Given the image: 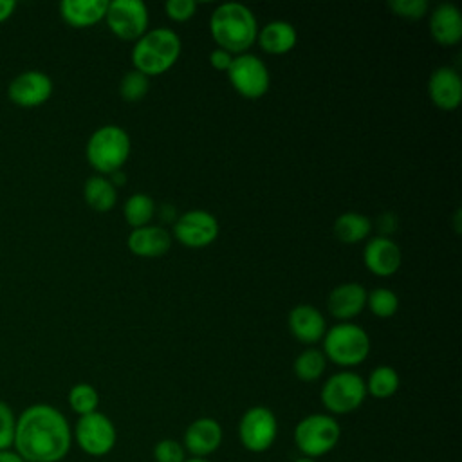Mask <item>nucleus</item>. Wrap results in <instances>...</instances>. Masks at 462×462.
<instances>
[{
    "instance_id": "f3484780",
    "label": "nucleus",
    "mask_w": 462,
    "mask_h": 462,
    "mask_svg": "<svg viewBox=\"0 0 462 462\" xmlns=\"http://www.w3.org/2000/svg\"><path fill=\"white\" fill-rule=\"evenodd\" d=\"M289 328L298 341L312 345L323 339L327 332V323L316 307L301 303L289 312Z\"/></svg>"
},
{
    "instance_id": "4468645a",
    "label": "nucleus",
    "mask_w": 462,
    "mask_h": 462,
    "mask_svg": "<svg viewBox=\"0 0 462 462\" xmlns=\"http://www.w3.org/2000/svg\"><path fill=\"white\" fill-rule=\"evenodd\" d=\"M224 440V431L218 420L211 417L195 419L182 435V446L186 453L195 458H208L213 455Z\"/></svg>"
},
{
    "instance_id": "b1692460",
    "label": "nucleus",
    "mask_w": 462,
    "mask_h": 462,
    "mask_svg": "<svg viewBox=\"0 0 462 462\" xmlns=\"http://www.w3.org/2000/svg\"><path fill=\"white\" fill-rule=\"evenodd\" d=\"M372 231V222L366 215L346 211L341 213L334 222V235L343 244H357L365 240Z\"/></svg>"
},
{
    "instance_id": "c85d7f7f",
    "label": "nucleus",
    "mask_w": 462,
    "mask_h": 462,
    "mask_svg": "<svg viewBox=\"0 0 462 462\" xmlns=\"http://www.w3.org/2000/svg\"><path fill=\"white\" fill-rule=\"evenodd\" d=\"M366 307L377 318H392L399 309V298L393 291L379 287L366 292Z\"/></svg>"
},
{
    "instance_id": "393cba45",
    "label": "nucleus",
    "mask_w": 462,
    "mask_h": 462,
    "mask_svg": "<svg viewBox=\"0 0 462 462\" xmlns=\"http://www.w3.org/2000/svg\"><path fill=\"white\" fill-rule=\"evenodd\" d=\"M401 379L395 368L388 365H381L374 368L368 375V381H365L366 386V395L370 393L375 399H388L399 390Z\"/></svg>"
},
{
    "instance_id": "a211bd4d",
    "label": "nucleus",
    "mask_w": 462,
    "mask_h": 462,
    "mask_svg": "<svg viewBox=\"0 0 462 462\" xmlns=\"http://www.w3.org/2000/svg\"><path fill=\"white\" fill-rule=\"evenodd\" d=\"M328 310L339 321H348L366 307V291L361 283L348 282L332 289L328 294Z\"/></svg>"
},
{
    "instance_id": "6ab92c4d",
    "label": "nucleus",
    "mask_w": 462,
    "mask_h": 462,
    "mask_svg": "<svg viewBox=\"0 0 462 462\" xmlns=\"http://www.w3.org/2000/svg\"><path fill=\"white\" fill-rule=\"evenodd\" d=\"M430 34L444 47L457 45L462 38V14L453 4H440L430 14Z\"/></svg>"
},
{
    "instance_id": "2f4dec72",
    "label": "nucleus",
    "mask_w": 462,
    "mask_h": 462,
    "mask_svg": "<svg viewBox=\"0 0 462 462\" xmlns=\"http://www.w3.org/2000/svg\"><path fill=\"white\" fill-rule=\"evenodd\" d=\"M16 430V415L13 408L0 399V451L13 449Z\"/></svg>"
},
{
    "instance_id": "412c9836",
    "label": "nucleus",
    "mask_w": 462,
    "mask_h": 462,
    "mask_svg": "<svg viewBox=\"0 0 462 462\" xmlns=\"http://www.w3.org/2000/svg\"><path fill=\"white\" fill-rule=\"evenodd\" d=\"M106 0H63L60 14L70 27H90L105 20Z\"/></svg>"
},
{
    "instance_id": "aec40b11",
    "label": "nucleus",
    "mask_w": 462,
    "mask_h": 462,
    "mask_svg": "<svg viewBox=\"0 0 462 462\" xmlns=\"http://www.w3.org/2000/svg\"><path fill=\"white\" fill-rule=\"evenodd\" d=\"M126 245L135 256L157 258V256H162L170 249L171 235L161 226H150L148 224L144 227L134 229L128 235Z\"/></svg>"
},
{
    "instance_id": "39448f33",
    "label": "nucleus",
    "mask_w": 462,
    "mask_h": 462,
    "mask_svg": "<svg viewBox=\"0 0 462 462\" xmlns=\"http://www.w3.org/2000/svg\"><path fill=\"white\" fill-rule=\"evenodd\" d=\"M370 352V337L363 327L341 321L328 328L323 336V354L339 366L361 365Z\"/></svg>"
},
{
    "instance_id": "0eeeda50",
    "label": "nucleus",
    "mask_w": 462,
    "mask_h": 462,
    "mask_svg": "<svg viewBox=\"0 0 462 462\" xmlns=\"http://www.w3.org/2000/svg\"><path fill=\"white\" fill-rule=\"evenodd\" d=\"M319 397L328 415H346L365 402L366 386L359 374L345 370L330 375L323 383Z\"/></svg>"
},
{
    "instance_id": "f03ea898",
    "label": "nucleus",
    "mask_w": 462,
    "mask_h": 462,
    "mask_svg": "<svg viewBox=\"0 0 462 462\" xmlns=\"http://www.w3.org/2000/svg\"><path fill=\"white\" fill-rule=\"evenodd\" d=\"M209 32L218 49L238 56L256 42L258 23L249 7L236 2H227L211 13Z\"/></svg>"
},
{
    "instance_id": "4c0bfd02",
    "label": "nucleus",
    "mask_w": 462,
    "mask_h": 462,
    "mask_svg": "<svg viewBox=\"0 0 462 462\" xmlns=\"http://www.w3.org/2000/svg\"><path fill=\"white\" fill-rule=\"evenodd\" d=\"M0 462H25L14 449H2Z\"/></svg>"
},
{
    "instance_id": "2eb2a0df",
    "label": "nucleus",
    "mask_w": 462,
    "mask_h": 462,
    "mask_svg": "<svg viewBox=\"0 0 462 462\" xmlns=\"http://www.w3.org/2000/svg\"><path fill=\"white\" fill-rule=\"evenodd\" d=\"M363 260L372 274L386 278L399 271L402 253L401 247L390 236H375L365 245Z\"/></svg>"
},
{
    "instance_id": "6e6552de",
    "label": "nucleus",
    "mask_w": 462,
    "mask_h": 462,
    "mask_svg": "<svg viewBox=\"0 0 462 462\" xmlns=\"http://www.w3.org/2000/svg\"><path fill=\"white\" fill-rule=\"evenodd\" d=\"M72 439L83 453L90 457H105L114 449L117 442V431L114 422L105 413L94 411L81 415L76 420Z\"/></svg>"
},
{
    "instance_id": "1a4fd4ad",
    "label": "nucleus",
    "mask_w": 462,
    "mask_h": 462,
    "mask_svg": "<svg viewBox=\"0 0 462 462\" xmlns=\"http://www.w3.org/2000/svg\"><path fill=\"white\" fill-rule=\"evenodd\" d=\"M278 435V420L267 406L247 408L238 420V440L251 453L267 451Z\"/></svg>"
},
{
    "instance_id": "f257e3e1",
    "label": "nucleus",
    "mask_w": 462,
    "mask_h": 462,
    "mask_svg": "<svg viewBox=\"0 0 462 462\" xmlns=\"http://www.w3.org/2000/svg\"><path fill=\"white\" fill-rule=\"evenodd\" d=\"M72 446V428L54 406L38 402L16 417L13 449L25 462H61Z\"/></svg>"
},
{
    "instance_id": "423d86ee",
    "label": "nucleus",
    "mask_w": 462,
    "mask_h": 462,
    "mask_svg": "<svg viewBox=\"0 0 462 462\" xmlns=\"http://www.w3.org/2000/svg\"><path fill=\"white\" fill-rule=\"evenodd\" d=\"M341 439L339 422L328 413L305 415L294 426V444L301 457L319 458L330 453Z\"/></svg>"
},
{
    "instance_id": "7c9ffc66",
    "label": "nucleus",
    "mask_w": 462,
    "mask_h": 462,
    "mask_svg": "<svg viewBox=\"0 0 462 462\" xmlns=\"http://www.w3.org/2000/svg\"><path fill=\"white\" fill-rule=\"evenodd\" d=\"M152 455H153L155 462H184L188 458L182 442H179L175 439L159 440L153 446Z\"/></svg>"
},
{
    "instance_id": "ea45409f",
    "label": "nucleus",
    "mask_w": 462,
    "mask_h": 462,
    "mask_svg": "<svg viewBox=\"0 0 462 462\" xmlns=\"http://www.w3.org/2000/svg\"><path fill=\"white\" fill-rule=\"evenodd\" d=\"M184 462H209L208 458H195V457H188Z\"/></svg>"
},
{
    "instance_id": "4be33fe9",
    "label": "nucleus",
    "mask_w": 462,
    "mask_h": 462,
    "mask_svg": "<svg viewBox=\"0 0 462 462\" xmlns=\"http://www.w3.org/2000/svg\"><path fill=\"white\" fill-rule=\"evenodd\" d=\"M260 47L269 54H285L294 49L298 42V32L292 23L283 20H274L265 23L256 36Z\"/></svg>"
},
{
    "instance_id": "72a5a7b5",
    "label": "nucleus",
    "mask_w": 462,
    "mask_h": 462,
    "mask_svg": "<svg viewBox=\"0 0 462 462\" xmlns=\"http://www.w3.org/2000/svg\"><path fill=\"white\" fill-rule=\"evenodd\" d=\"M164 11H166L168 18H171L173 22H186V20L193 18V14L197 11V2L195 0H168L164 4Z\"/></svg>"
},
{
    "instance_id": "58836bf2",
    "label": "nucleus",
    "mask_w": 462,
    "mask_h": 462,
    "mask_svg": "<svg viewBox=\"0 0 462 462\" xmlns=\"http://www.w3.org/2000/svg\"><path fill=\"white\" fill-rule=\"evenodd\" d=\"M110 182H112V186L114 188H119V186H123L125 182H126V177H125V173L119 170V171H114L112 175H110V179H108Z\"/></svg>"
},
{
    "instance_id": "c9c22d12",
    "label": "nucleus",
    "mask_w": 462,
    "mask_h": 462,
    "mask_svg": "<svg viewBox=\"0 0 462 462\" xmlns=\"http://www.w3.org/2000/svg\"><path fill=\"white\" fill-rule=\"evenodd\" d=\"M379 229H381V236H386L388 233H393L395 227H397V218L393 213H384L379 217V222H377Z\"/></svg>"
},
{
    "instance_id": "9b49d317",
    "label": "nucleus",
    "mask_w": 462,
    "mask_h": 462,
    "mask_svg": "<svg viewBox=\"0 0 462 462\" xmlns=\"http://www.w3.org/2000/svg\"><path fill=\"white\" fill-rule=\"evenodd\" d=\"M105 22L117 38L137 42L148 29V7L141 0H112Z\"/></svg>"
},
{
    "instance_id": "ddd939ff",
    "label": "nucleus",
    "mask_w": 462,
    "mask_h": 462,
    "mask_svg": "<svg viewBox=\"0 0 462 462\" xmlns=\"http://www.w3.org/2000/svg\"><path fill=\"white\" fill-rule=\"evenodd\" d=\"M52 79L42 70H25L14 76L7 87V96L16 106L34 108L52 96Z\"/></svg>"
},
{
    "instance_id": "9d476101",
    "label": "nucleus",
    "mask_w": 462,
    "mask_h": 462,
    "mask_svg": "<svg viewBox=\"0 0 462 462\" xmlns=\"http://www.w3.org/2000/svg\"><path fill=\"white\" fill-rule=\"evenodd\" d=\"M227 78L233 88L247 99H258L265 96L271 85V76L265 63L249 52L233 58L231 67L227 69Z\"/></svg>"
},
{
    "instance_id": "473e14b6",
    "label": "nucleus",
    "mask_w": 462,
    "mask_h": 462,
    "mask_svg": "<svg viewBox=\"0 0 462 462\" xmlns=\"http://www.w3.org/2000/svg\"><path fill=\"white\" fill-rule=\"evenodd\" d=\"M388 7L401 18L406 20H420L428 9V0H392L388 2Z\"/></svg>"
},
{
    "instance_id": "7ed1b4c3",
    "label": "nucleus",
    "mask_w": 462,
    "mask_h": 462,
    "mask_svg": "<svg viewBox=\"0 0 462 462\" xmlns=\"http://www.w3.org/2000/svg\"><path fill=\"white\" fill-rule=\"evenodd\" d=\"M180 38L168 27L146 31L132 49L134 70L146 78L159 76L170 70L180 56Z\"/></svg>"
},
{
    "instance_id": "e433bc0d",
    "label": "nucleus",
    "mask_w": 462,
    "mask_h": 462,
    "mask_svg": "<svg viewBox=\"0 0 462 462\" xmlns=\"http://www.w3.org/2000/svg\"><path fill=\"white\" fill-rule=\"evenodd\" d=\"M14 9H16V2L14 0H0V23L5 22L7 18H11Z\"/></svg>"
},
{
    "instance_id": "c756f323",
    "label": "nucleus",
    "mask_w": 462,
    "mask_h": 462,
    "mask_svg": "<svg viewBox=\"0 0 462 462\" xmlns=\"http://www.w3.org/2000/svg\"><path fill=\"white\" fill-rule=\"evenodd\" d=\"M148 88H150V81L139 70H128L119 83V94L128 103H135L143 99L148 94Z\"/></svg>"
},
{
    "instance_id": "dca6fc26",
    "label": "nucleus",
    "mask_w": 462,
    "mask_h": 462,
    "mask_svg": "<svg viewBox=\"0 0 462 462\" xmlns=\"http://www.w3.org/2000/svg\"><path fill=\"white\" fill-rule=\"evenodd\" d=\"M428 94L440 110H455L462 101V79L451 67H439L428 79Z\"/></svg>"
},
{
    "instance_id": "bb28decb",
    "label": "nucleus",
    "mask_w": 462,
    "mask_h": 462,
    "mask_svg": "<svg viewBox=\"0 0 462 462\" xmlns=\"http://www.w3.org/2000/svg\"><path fill=\"white\" fill-rule=\"evenodd\" d=\"M325 368H327V357L318 348L303 350L301 354H298V357L294 359V365H292L294 375L303 383L318 381L323 375Z\"/></svg>"
},
{
    "instance_id": "f704fd0d",
    "label": "nucleus",
    "mask_w": 462,
    "mask_h": 462,
    "mask_svg": "<svg viewBox=\"0 0 462 462\" xmlns=\"http://www.w3.org/2000/svg\"><path fill=\"white\" fill-rule=\"evenodd\" d=\"M233 54H229L227 51H224V49H215V51H211V54H209V63H211V67L213 69H217V70H222V72H227V69L231 67V61H233Z\"/></svg>"
},
{
    "instance_id": "20e7f679",
    "label": "nucleus",
    "mask_w": 462,
    "mask_h": 462,
    "mask_svg": "<svg viewBox=\"0 0 462 462\" xmlns=\"http://www.w3.org/2000/svg\"><path fill=\"white\" fill-rule=\"evenodd\" d=\"M87 161L97 173L119 171L130 155V135L117 125H105L87 141Z\"/></svg>"
},
{
    "instance_id": "cd10ccee",
    "label": "nucleus",
    "mask_w": 462,
    "mask_h": 462,
    "mask_svg": "<svg viewBox=\"0 0 462 462\" xmlns=\"http://www.w3.org/2000/svg\"><path fill=\"white\" fill-rule=\"evenodd\" d=\"M67 401H69L70 410L74 413H78V417H81V415H88V413L97 411L99 393L92 384L78 383L69 390Z\"/></svg>"
},
{
    "instance_id": "a878e982",
    "label": "nucleus",
    "mask_w": 462,
    "mask_h": 462,
    "mask_svg": "<svg viewBox=\"0 0 462 462\" xmlns=\"http://www.w3.org/2000/svg\"><path fill=\"white\" fill-rule=\"evenodd\" d=\"M123 215L126 224L132 226L134 229L144 227L150 224V220L155 215V202L146 193H134L126 199L123 206Z\"/></svg>"
},
{
    "instance_id": "5701e85b",
    "label": "nucleus",
    "mask_w": 462,
    "mask_h": 462,
    "mask_svg": "<svg viewBox=\"0 0 462 462\" xmlns=\"http://www.w3.org/2000/svg\"><path fill=\"white\" fill-rule=\"evenodd\" d=\"M83 199L92 209L105 213L116 206L117 189L112 186V182L106 177L92 175L85 180Z\"/></svg>"
},
{
    "instance_id": "f8f14e48",
    "label": "nucleus",
    "mask_w": 462,
    "mask_h": 462,
    "mask_svg": "<svg viewBox=\"0 0 462 462\" xmlns=\"http://www.w3.org/2000/svg\"><path fill=\"white\" fill-rule=\"evenodd\" d=\"M218 220L206 209H191L175 218V238L191 249H200L213 244L218 236Z\"/></svg>"
},
{
    "instance_id": "a19ab883",
    "label": "nucleus",
    "mask_w": 462,
    "mask_h": 462,
    "mask_svg": "<svg viewBox=\"0 0 462 462\" xmlns=\"http://www.w3.org/2000/svg\"><path fill=\"white\" fill-rule=\"evenodd\" d=\"M294 462H316L314 458H307V457H300V458H296Z\"/></svg>"
}]
</instances>
